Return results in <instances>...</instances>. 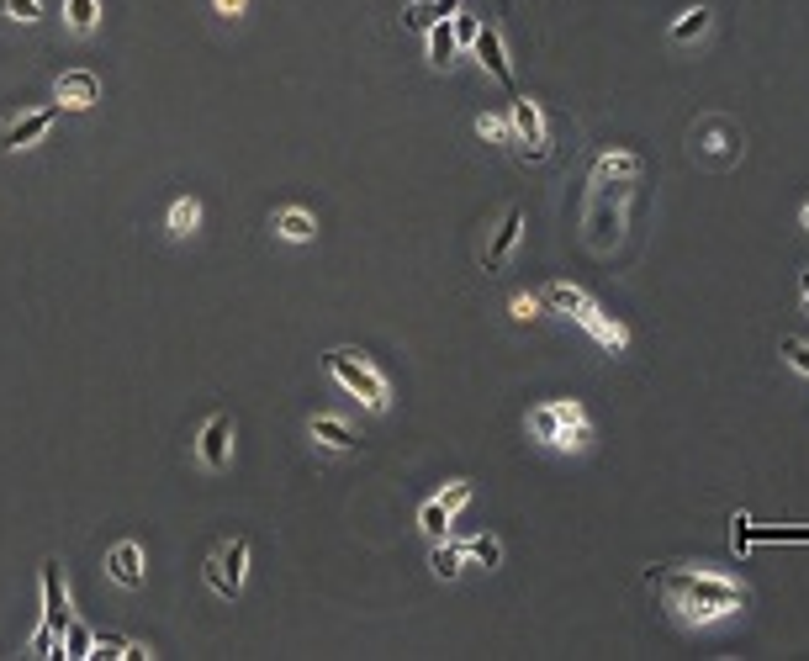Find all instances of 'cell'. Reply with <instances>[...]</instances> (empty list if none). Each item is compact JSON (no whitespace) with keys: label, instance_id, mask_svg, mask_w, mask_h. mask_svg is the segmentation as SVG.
<instances>
[{"label":"cell","instance_id":"19","mask_svg":"<svg viewBox=\"0 0 809 661\" xmlns=\"http://www.w3.org/2000/svg\"><path fill=\"white\" fill-rule=\"evenodd\" d=\"M461 566H466L461 540H434V550H429V572H434L439 582H455V577H461Z\"/></svg>","mask_w":809,"mask_h":661},{"label":"cell","instance_id":"1","mask_svg":"<svg viewBox=\"0 0 809 661\" xmlns=\"http://www.w3.org/2000/svg\"><path fill=\"white\" fill-rule=\"evenodd\" d=\"M651 582H661L667 609L683 624H720V619H735L751 603L746 582L704 572V566H683V572H661V577L651 572Z\"/></svg>","mask_w":809,"mask_h":661},{"label":"cell","instance_id":"26","mask_svg":"<svg viewBox=\"0 0 809 661\" xmlns=\"http://www.w3.org/2000/svg\"><path fill=\"white\" fill-rule=\"evenodd\" d=\"M476 133L492 138V143H519V133H513V117H503V112H482V117H476Z\"/></svg>","mask_w":809,"mask_h":661},{"label":"cell","instance_id":"11","mask_svg":"<svg viewBox=\"0 0 809 661\" xmlns=\"http://www.w3.org/2000/svg\"><path fill=\"white\" fill-rule=\"evenodd\" d=\"M519 238H524V207H508V212H503V223L492 228L487 249H482V265H487V270L508 265V254L519 249Z\"/></svg>","mask_w":809,"mask_h":661},{"label":"cell","instance_id":"36","mask_svg":"<svg viewBox=\"0 0 809 661\" xmlns=\"http://www.w3.org/2000/svg\"><path fill=\"white\" fill-rule=\"evenodd\" d=\"M799 312H809V291H799Z\"/></svg>","mask_w":809,"mask_h":661},{"label":"cell","instance_id":"18","mask_svg":"<svg viewBox=\"0 0 809 661\" xmlns=\"http://www.w3.org/2000/svg\"><path fill=\"white\" fill-rule=\"evenodd\" d=\"M424 32H429V64H434V69H450V64H455V53H461V43H455V27H450V16H439V22H429Z\"/></svg>","mask_w":809,"mask_h":661},{"label":"cell","instance_id":"3","mask_svg":"<svg viewBox=\"0 0 809 661\" xmlns=\"http://www.w3.org/2000/svg\"><path fill=\"white\" fill-rule=\"evenodd\" d=\"M328 376H334L339 387L360 402V408H371V413H392V387H386V376H381L365 355H355V350H334V355H328Z\"/></svg>","mask_w":809,"mask_h":661},{"label":"cell","instance_id":"13","mask_svg":"<svg viewBox=\"0 0 809 661\" xmlns=\"http://www.w3.org/2000/svg\"><path fill=\"white\" fill-rule=\"evenodd\" d=\"M640 170H646V159H640L635 149H609V154H598L593 180L598 186H635Z\"/></svg>","mask_w":809,"mask_h":661},{"label":"cell","instance_id":"37","mask_svg":"<svg viewBox=\"0 0 809 661\" xmlns=\"http://www.w3.org/2000/svg\"><path fill=\"white\" fill-rule=\"evenodd\" d=\"M799 223H804V228H809V201H804V212H799Z\"/></svg>","mask_w":809,"mask_h":661},{"label":"cell","instance_id":"16","mask_svg":"<svg viewBox=\"0 0 809 661\" xmlns=\"http://www.w3.org/2000/svg\"><path fill=\"white\" fill-rule=\"evenodd\" d=\"M693 149H704L709 159L730 164L735 154H741V143H735V133H730L725 122H704V127H693Z\"/></svg>","mask_w":809,"mask_h":661},{"label":"cell","instance_id":"24","mask_svg":"<svg viewBox=\"0 0 809 661\" xmlns=\"http://www.w3.org/2000/svg\"><path fill=\"white\" fill-rule=\"evenodd\" d=\"M461 550H466V561H476V566H498L503 561V540L498 535H476V540H461Z\"/></svg>","mask_w":809,"mask_h":661},{"label":"cell","instance_id":"22","mask_svg":"<svg viewBox=\"0 0 809 661\" xmlns=\"http://www.w3.org/2000/svg\"><path fill=\"white\" fill-rule=\"evenodd\" d=\"M64 27L90 38V32L101 27V0H64Z\"/></svg>","mask_w":809,"mask_h":661},{"label":"cell","instance_id":"23","mask_svg":"<svg viewBox=\"0 0 809 661\" xmlns=\"http://www.w3.org/2000/svg\"><path fill=\"white\" fill-rule=\"evenodd\" d=\"M709 22H714L709 6H688V11L672 22V43H698V38L709 32Z\"/></svg>","mask_w":809,"mask_h":661},{"label":"cell","instance_id":"12","mask_svg":"<svg viewBox=\"0 0 809 661\" xmlns=\"http://www.w3.org/2000/svg\"><path fill=\"white\" fill-rule=\"evenodd\" d=\"M577 323H582V334L593 339L603 355H624V350H630V328H624V323H614V318H609V312H603V307L582 312Z\"/></svg>","mask_w":809,"mask_h":661},{"label":"cell","instance_id":"30","mask_svg":"<svg viewBox=\"0 0 809 661\" xmlns=\"http://www.w3.org/2000/svg\"><path fill=\"white\" fill-rule=\"evenodd\" d=\"M429 22H439V16H434V0H408V16H402V27L424 32Z\"/></svg>","mask_w":809,"mask_h":661},{"label":"cell","instance_id":"33","mask_svg":"<svg viewBox=\"0 0 809 661\" xmlns=\"http://www.w3.org/2000/svg\"><path fill=\"white\" fill-rule=\"evenodd\" d=\"M471 492H476L471 482H455L450 492H439V503H445V508H450V519H455V513H461L466 503H471Z\"/></svg>","mask_w":809,"mask_h":661},{"label":"cell","instance_id":"25","mask_svg":"<svg viewBox=\"0 0 809 661\" xmlns=\"http://www.w3.org/2000/svg\"><path fill=\"white\" fill-rule=\"evenodd\" d=\"M418 529H424L429 540H445L450 535V508L439 503V498H429L424 508H418Z\"/></svg>","mask_w":809,"mask_h":661},{"label":"cell","instance_id":"20","mask_svg":"<svg viewBox=\"0 0 809 661\" xmlns=\"http://www.w3.org/2000/svg\"><path fill=\"white\" fill-rule=\"evenodd\" d=\"M164 228H170V238H191L201 228V201L196 196H175L170 201V217H164Z\"/></svg>","mask_w":809,"mask_h":661},{"label":"cell","instance_id":"15","mask_svg":"<svg viewBox=\"0 0 809 661\" xmlns=\"http://www.w3.org/2000/svg\"><path fill=\"white\" fill-rule=\"evenodd\" d=\"M307 434L318 439L323 450H339V455H355L360 450V434L344 424V418H334V413H312L307 418Z\"/></svg>","mask_w":809,"mask_h":661},{"label":"cell","instance_id":"6","mask_svg":"<svg viewBox=\"0 0 809 661\" xmlns=\"http://www.w3.org/2000/svg\"><path fill=\"white\" fill-rule=\"evenodd\" d=\"M43 630L53 640H64L69 630V598H64V561H43Z\"/></svg>","mask_w":809,"mask_h":661},{"label":"cell","instance_id":"14","mask_svg":"<svg viewBox=\"0 0 809 661\" xmlns=\"http://www.w3.org/2000/svg\"><path fill=\"white\" fill-rule=\"evenodd\" d=\"M106 577H112L117 587H143V545L138 540H117L112 550H106Z\"/></svg>","mask_w":809,"mask_h":661},{"label":"cell","instance_id":"29","mask_svg":"<svg viewBox=\"0 0 809 661\" xmlns=\"http://www.w3.org/2000/svg\"><path fill=\"white\" fill-rule=\"evenodd\" d=\"M64 656H90V651H96V635H90L85 630V624H75V619H69V630H64Z\"/></svg>","mask_w":809,"mask_h":661},{"label":"cell","instance_id":"8","mask_svg":"<svg viewBox=\"0 0 809 661\" xmlns=\"http://www.w3.org/2000/svg\"><path fill=\"white\" fill-rule=\"evenodd\" d=\"M53 96H59V112H90L101 101V75L96 69H64Z\"/></svg>","mask_w":809,"mask_h":661},{"label":"cell","instance_id":"34","mask_svg":"<svg viewBox=\"0 0 809 661\" xmlns=\"http://www.w3.org/2000/svg\"><path fill=\"white\" fill-rule=\"evenodd\" d=\"M212 6H217V16H223V22H238V16H244V6H249V0H212Z\"/></svg>","mask_w":809,"mask_h":661},{"label":"cell","instance_id":"27","mask_svg":"<svg viewBox=\"0 0 809 661\" xmlns=\"http://www.w3.org/2000/svg\"><path fill=\"white\" fill-rule=\"evenodd\" d=\"M540 312H545V302L535 297V291H519V297L508 302V318H513V323H535Z\"/></svg>","mask_w":809,"mask_h":661},{"label":"cell","instance_id":"7","mask_svg":"<svg viewBox=\"0 0 809 661\" xmlns=\"http://www.w3.org/2000/svg\"><path fill=\"white\" fill-rule=\"evenodd\" d=\"M508 117H513V133H519V143H529V149H524V159H535V164H540V159L550 154V133H545L540 106L529 101V96H513Z\"/></svg>","mask_w":809,"mask_h":661},{"label":"cell","instance_id":"5","mask_svg":"<svg viewBox=\"0 0 809 661\" xmlns=\"http://www.w3.org/2000/svg\"><path fill=\"white\" fill-rule=\"evenodd\" d=\"M59 122V101L53 106H38V112H22L16 122L0 127V154H16V149H32L38 138H48V127Z\"/></svg>","mask_w":809,"mask_h":661},{"label":"cell","instance_id":"2","mask_svg":"<svg viewBox=\"0 0 809 661\" xmlns=\"http://www.w3.org/2000/svg\"><path fill=\"white\" fill-rule=\"evenodd\" d=\"M529 434L550 450H582L587 439H593V418H587V408L577 397H556V402H540V408L529 413Z\"/></svg>","mask_w":809,"mask_h":661},{"label":"cell","instance_id":"10","mask_svg":"<svg viewBox=\"0 0 809 661\" xmlns=\"http://www.w3.org/2000/svg\"><path fill=\"white\" fill-rule=\"evenodd\" d=\"M471 53H476V64H482L503 90H513V64H508V48H503V32H498V27H482V32H476Z\"/></svg>","mask_w":809,"mask_h":661},{"label":"cell","instance_id":"4","mask_svg":"<svg viewBox=\"0 0 809 661\" xmlns=\"http://www.w3.org/2000/svg\"><path fill=\"white\" fill-rule=\"evenodd\" d=\"M244 577H249V540L233 535V540H223L207 556V587H212L217 598L233 603L238 593H244Z\"/></svg>","mask_w":809,"mask_h":661},{"label":"cell","instance_id":"9","mask_svg":"<svg viewBox=\"0 0 809 661\" xmlns=\"http://www.w3.org/2000/svg\"><path fill=\"white\" fill-rule=\"evenodd\" d=\"M196 461L207 471H223L233 461V418L228 413L207 418V429H201V439H196Z\"/></svg>","mask_w":809,"mask_h":661},{"label":"cell","instance_id":"35","mask_svg":"<svg viewBox=\"0 0 809 661\" xmlns=\"http://www.w3.org/2000/svg\"><path fill=\"white\" fill-rule=\"evenodd\" d=\"M799 291H809V265L799 270Z\"/></svg>","mask_w":809,"mask_h":661},{"label":"cell","instance_id":"17","mask_svg":"<svg viewBox=\"0 0 809 661\" xmlns=\"http://www.w3.org/2000/svg\"><path fill=\"white\" fill-rule=\"evenodd\" d=\"M540 302L545 307H556V312H566V318H582V312H593L598 302L587 297L582 286H572V281H550L545 291H540Z\"/></svg>","mask_w":809,"mask_h":661},{"label":"cell","instance_id":"32","mask_svg":"<svg viewBox=\"0 0 809 661\" xmlns=\"http://www.w3.org/2000/svg\"><path fill=\"white\" fill-rule=\"evenodd\" d=\"M783 360L794 365L799 376H809V344L804 339H783Z\"/></svg>","mask_w":809,"mask_h":661},{"label":"cell","instance_id":"21","mask_svg":"<svg viewBox=\"0 0 809 661\" xmlns=\"http://www.w3.org/2000/svg\"><path fill=\"white\" fill-rule=\"evenodd\" d=\"M275 233L291 238V244H307V238L318 233V217L302 212V207H281V212H275Z\"/></svg>","mask_w":809,"mask_h":661},{"label":"cell","instance_id":"31","mask_svg":"<svg viewBox=\"0 0 809 661\" xmlns=\"http://www.w3.org/2000/svg\"><path fill=\"white\" fill-rule=\"evenodd\" d=\"M455 43H461V48H471L476 43V32H482V16H461V11H455Z\"/></svg>","mask_w":809,"mask_h":661},{"label":"cell","instance_id":"28","mask_svg":"<svg viewBox=\"0 0 809 661\" xmlns=\"http://www.w3.org/2000/svg\"><path fill=\"white\" fill-rule=\"evenodd\" d=\"M0 16H11V22L32 27V22H43V6H38V0H0Z\"/></svg>","mask_w":809,"mask_h":661}]
</instances>
